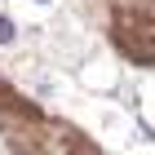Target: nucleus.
<instances>
[{
	"label": "nucleus",
	"mask_w": 155,
	"mask_h": 155,
	"mask_svg": "<svg viewBox=\"0 0 155 155\" xmlns=\"http://www.w3.org/2000/svg\"><path fill=\"white\" fill-rule=\"evenodd\" d=\"M36 5H49V0H36Z\"/></svg>",
	"instance_id": "f03ea898"
},
{
	"label": "nucleus",
	"mask_w": 155,
	"mask_h": 155,
	"mask_svg": "<svg viewBox=\"0 0 155 155\" xmlns=\"http://www.w3.org/2000/svg\"><path fill=\"white\" fill-rule=\"evenodd\" d=\"M13 36H18L13 18H5V13H0V45H13Z\"/></svg>",
	"instance_id": "f257e3e1"
}]
</instances>
